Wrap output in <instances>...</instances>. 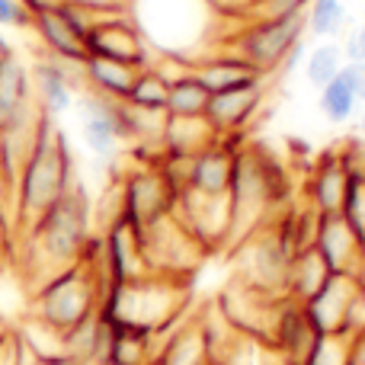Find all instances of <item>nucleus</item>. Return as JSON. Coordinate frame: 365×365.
Instances as JSON below:
<instances>
[{"mask_svg": "<svg viewBox=\"0 0 365 365\" xmlns=\"http://www.w3.org/2000/svg\"><path fill=\"white\" fill-rule=\"evenodd\" d=\"M100 365H115V362H100Z\"/></svg>", "mask_w": 365, "mask_h": 365, "instance_id": "40", "label": "nucleus"}, {"mask_svg": "<svg viewBox=\"0 0 365 365\" xmlns=\"http://www.w3.org/2000/svg\"><path fill=\"white\" fill-rule=\"evenodd\" d=\"M263 83L257 87H240V90H225V93H212L205 106V122L225 138H240L247 125L257 119L263 109Z\"/></svg>", "mask_w": 365, "mask_h": 365, "instance_id": "18", "label": "nucleus"}, {"mask_svg": "<svg viewBox=\"0 0 365 365\" xmlns=\"http://www.w3.org/2000/svg\"><path fill=\"white\" fill-rule=\"evenodd\" d=\"M311 0H257V16L253 19H276V16H292V13H304Z\"/></svg>", "mask_w": 365, "mask_h": 365, "instance_id": "32", "label": "nucleus"}, {"mask_svg": "<svg viewBox=\"0 0 365 365\" xmlns=\"http://www.w3.org/2000/svg\"><path fill=\"white\" fill-rule=\"evenodd\" d=\"M192 74L202 81V87L208 93H225V90H240V87H257V83H266V77L259 74L257 68L231 55H202L199 61L189 64Z\"/></svg>", "mask_w": 365, "mask_h": 365, "instance_id": "20", "label": "nucleus"}, {"mask_svg": "<svg viewBox=\"0 0 365 365\" xmlns=\"http://www.w3.org/2000/svg\"><path fill=\"white\" fill-rule=\"evenodd\" d=\"M279 195H282L279 167H272L269 158L259 154L257 148H240L231 189H227V199H231V237H227V247L237 250L250 234L269 225V212Z\"/></svg>", "mask_w": 365, "mask_h": 365, "instance_id": "5", "label": "nucleus"}, {"mask_svg": "<svg viewBox=\"0 0 365 365\" xmlns=\"http://www.w3.org/2000/svg\"><path fill=\"white\" fill-rule=\"evenodd\" d=\"M208 365H218V362H208Z\"/></svg>", "mask_w": 365, "mask_h": 365, "instance_id": "41", "label": "nucleus"}, {"mask_svg": "<svg viewBox=\"0 0 365 365\" xmlns=\"http://www.w3.org/2000/svg\"><path fill=\"white\" fill-rule=\"evenodd\" d=\"M189 279L141 276L135 282L109 285L100 302V314L109 324L138 327L148 334H167L189 314Z\"/></svg>", "mask_w": 365, "mask_h": 365, "instance_id": "2", "label": "nucleus"}, {"mask_svg": "<svg viewBox=\"0 0 365 365\" xmlns=\"http://www.w3.org/2000/svg\"><path fill=\"white\" fill-rule=\"evenodd\" d=\"M167 96H170V77L158 64H148L135 74L125 103L135 109H145V113H167Z\"/></svg>", "mask_w": 365, "mask_h": 365, "instance_id": "25", "label": "nucleus"}, {"mask_svg": "<svg viewBox=\"0 0 365 365\" xmlns=\"http://www.w3.org/2000/svg\"><path fill=\"white\" fill-rule=\"evenodd\" d=\"M340 48H343V58H346V61L365 64V23L356 26L353 32H346V42H343Z\"/></svg>", "mask_w": 365, "mask_h": 365, "instance_id": "33", "label": "nucleus"}, {"mask_svg": "<svg viewBox=\"0 0 365 365\" xmlns=\"http://www.w3.org/2000/svg\"><path fill=\"white\" fill-rule=\"evenodd\" d=\"M215 138H218V132L205 122V115H195V119L167 115L164 132H160V154L164 158H195Z\"/></svg>", "mask_w": 365, "mask_h": 365, "instance_id": "22", "label": "nucleus"}, {"mask_svg": "<svg viewBox=\"0 0 365 365\" xmlns=\"http://www.w3.org/2000/svg\"><path fill=\"white\" fill-rule=\"evenodd\" d=\"M141 244H145L148 269H151L154 276L189 279V272L205 257L199 240L180 225V218L173 212L151 221L148 227H141Z\"/></svg>", "mask_w": 365, "mask_h": 365, "instance_id": "8", "label": "nucleus"}, {"mask_svg": "<svg viewBox=\"0 0 365 365\" xmlns=\"http://www.w3.org/2000/svg\"><path fill=\"white\" fill-rule=\"evenodd\" d=\"M302 38H304V13H292V16H276V19H253L234 38V55L244 58L263 77H269L276 71H282L289 51Z\"/></svg>", "mask_w": 365, "mask_h": 365, "instance_id": "7", "label": "nucleus"}, {"mask_svg": "<svg viewBox=\"0 0 365 365\" xmlns=\"http://www.w3.org/2000/svg\"><path fill=\"white\" fill-rule=\"evenodd\" d=\"M38 106L32 96V77L19 51H6L0 58V132L36 122Z\"/></svg>", "mask_w": 365, "mask_h": 365, "instance_id": "14", "label": "nucleus"}, {"mask_svg": "<svg viewBox=\"0 0 365 365\" xmlns=\"http://www.w3.org/2000/svg\"><path fill=\"white\" fill-rule=\"evenodd\" d=\"M327 276H330V269L314 247L298 250L295 257L289 259V272H285V298L304 304L324 282H327Z\"/></svg>", "mask_w": 365, "mask_h": 365, "instance_id": "24", "label": "nucleus"}, {"mask_svg": "<svg viewBox=\"0 0 365 365\" xmlns=\"http://www.w3.org/2000/svg\"><path fill=\"white\" fill-rule=\"evenodd\" d=\"M346 29V6L343 0H311L304 10V32L317 38H336Z\"/></svg>", "mask_w": 365, "mask_h": 365, "instance_id": "29", "label": "nucleus"}, {"mask_svg": "<svg viewBox=\"0 0 365 365\" xmlns=\"http://www.w3.org/2000/svg\"><path fill=\"white\" fill-rule=\"evenodd\" d=\"M343 77H346L349 87L356 90L359 103H365V64H359V61H346V64H343Z\"/></svg>", "mask_w": 365, "mask_h": 365, "instance_id": "34", "label": "nucleus"}, {"mask_svg": "<svg viewBox=\"0 0 365 365\" xmlns=\"http://www.w3.org/2000/svg\"><path fill=\"white\" fill-rule=\"evenodd\" d=\"M237 151H240L237 138L218 135L208 148H202L195 158H189L182 189H192V192H202V195H225L227 189H231Z\"/></svg>", "mask_w": 365, "mask_h": 365, "instance_id": "15", "label": "nucleus"}, {"mask_svg": "<svg viewBox=\"0 0 365 365\" xmlns=\"http://www.w3.org/2000/svg\"><path fill=\"white\" fill-rule=\"evenodd\" d=\"M302 365H349V334H317Z\"/></svg>", "mask_w": 365, "mask_h": 365, "instance_id": "30", "label": "nucleus"}, {"mask_svg": "<svg viewBox=\"0 0 365 365\" xmlns=\"http://www.w3.org/2000/svg\"><path fill=\"white\" fill-rule=\"evenodd\" d=\"M74 180H77V173H74V158H71L68 135L61 132V125H58L55 119L38 113L29 154H26L23 167H19L16 186H13L16 221L29 231L38 221V215L48 212V208L68 192Z\"/></svg>", "mask_w": 365, "mask_h": 365, "instance_id": "1", "label": "nucleus"}, {"mask_svg": "<svg viewBox=\"0 0 365 365\" xmlns=\"http://www.w3.org/2000/svg\"><path fill=\"white\" fill-rule=\"evenodd\" d=\"M32 77V96L42 115L48 119H61L64 113H71L77 103V93H83V77L77 64H64L58 58H38L29 68Z\"/></svg>", "mask_w": 365, "mask_h": 365, "instance_id": "12", "label": "nucleus"}, {"mask_svg": "<svg viewBox=\"0 0 365 365\" xmlns=\"http://www.w3.org/2000/svg\"><path fill=\"white\" fill-rule=\"evenodd\" d=\"M356 160L346 151H327L321 154L314 173L308 182V208H314L317 215H340L343 199H346L349 177H353Z\"/></svg>", "mask_w": 365, "mask_h": 365, "instance_id": "17", "label": "nucleus"}, {"mask_svg": "<svg viewBox=\"0 0 365 365\" xmlns=\"http://www.w3.org/2000/svg\"><path fill=\"white\" fill-rule=\"evenodd\" d=\"M90 237H93V205H90L83 182L74 180L68 192L48 212L38 215V221L26 231L32 257L45 272L42 282L55 272L74 266Z\"/></svg>", "mask_w": 365, "mask_h": 365, "instance_id": "3", "label": "nucleus"}, {"mask_svg": "<svg viewBox=\"0 0 365 365\" xmlns=\"http://www.w3.org/2000/svg\"><path fill=\"white\" fill-rule=\"evenodd\" d=\"M32 10L23 0H0V29H29Z\"/></svg>", "mask_w": 365, "mask_h": 365, "instance_id": "31", "label": "nucleus"}, {"mask_svg": "<svg viewBox=\"0 0 365 365\" xmlns=\"http://www.w3.org/2000/svg\"><path fill=\"white\" fill-rule=\"evenodd\" d=\"M359 170H362V180H365V158H362V164H359Z\"/></svg>", "mask_w": 365, "mask_h": 365, "instance_id": "39", "label": "nucleus"}, {"mask_svg": "<svg viewBox=\"0 0 365 365\" xmlns=\"http://www.w3.org/2000/svg\"><path fill=\"white\" fill-rule=\"evenodd\" d=\"M356 125H359V135H365V103L359 106V113H356Z\"/></svg>", "mask_w": 365, "mask_h": 365, "instance_id": "37", "label": "nucleus"}, {"mask_svg": "<svg viewBox=\"0 0 365 365\" xmlns=\"http://www.w3.org/2000/svg\"><path fill=\"white\" fill-rule=\"evenodd\" d=\"M208 362H212V353H208L202 321L189 314L167 330L160 353L154 359V365H208Z\"/></svg>", "mask_w": 365, "mask_h": 365, "instance_id": "21", "label": "nucleus"}, {"mask_svg": "<svg viewBox=\"0 0 365 365\" xmlns=\"http://www.w3.org/2000/svg\"><path fill=\"white\" fill-rule=\"evenodd\" d=\"M359 106H362L359 96H356V90L349 87V81L343 77V71L327 87H321V113L327 115V122H334V125H343V122L356 119Z\"/></svg>", "mask_w": 365, "mask_h": 365, "instance_id": "27", "label": "nucleus"}, {"mask_svg": "<svg viewBox=\"0 0 365 365\" xmlns=\"http://www.w3.org/2000/svg\"><path fill=\"white\" fill-rule=\"evenodd\" d=\"M83 45H87V55L109 58V61L128 64V68H135V71L154 64L151 45L141 38L138 26L132 23L128 13H122V16H109V19H103V23H96L93 29L83 36Z\"/></svg>", "mask_w": 365, "mask_h": 365, "instance_id": "11", "label": "nucleus"}, {"mask_svg": "<svg viewBox=\"0 0 365 365\" xmlns=\"http://www.w3.org/2000/svg\"><path fill=\"white\" fill-rule=\"evenodd\" d=\"M343 64H346V58H343L340 45L317 42L314 48H308V58H304V81H308L314 90H321L340 74Z\"/></svg>", "mask_w": 365, "mask_h": 365, "instance_id": "28", "label": "nucleus"}, {"mask_svg": "<svg viewBox=\"0 0 365 365\" xmlns=\"http://www.w3.org/2000/svg\"><path fill=\"white\" fill-rule=\"evenodd\" d=\"M359 279L330 272L327 282L302 304L304 317L311 321L314 334H353L359 327V302H362Z\"/></svg>", "mask_w": 365, "mask_h": 365, "instance_id": "10", "label": "nucleus"}, {"mask_svg": "<svg viewBox=\"0 0 365 365\" xmlns=\"http://www.w3.org/2000/svg\"><path fill=\"white\" fill-rule=\"evenodd\" d=\"M6 51H13V45H10V42H6V38H4V32H0V58H4V55H6Z\"/></svg>", "mask_w": 365, "mask_h": 365, "instance_id": "38", "label": "nucleus"}, {"mask_svg": "<svg viewBox=\"0 0 365 365\" xmlns=\"http://www.w3.org/2000/svg\"><path fill=\"white\" fill-rule=\"evenodd\" d=\"M103 295H106V282L83 263H74L38 282L29 317L48 324L58 334H68L71 327H77L81 321L100 311Z\"/></svg>", "mask_w": 365, "mask_h": 365, "instance_id": "6", "label": "nucleus"}, {"mask_svg": "<svg viewBox=\"0 0 365 365\" xmlns=\"http://www.w3.org/2000/svg\"><path fill=\"white\" fill-rule=\"evenodd\" d=\"M103 237V263H106V279L109 285L135 282L141 276H151L145 259V244H141V227L128 221L125 215L106 225Z\"/></svg>", "mask_w": 365, "mask_h": 365, "instance_id": "13", "label": "nucleus"}, {"mask_svg": "<svg viewBox=\"0 0 365 365\" xmlns=\"http://www.w3.org/2000/svg\"><path fill=\"white\" fill-rule=\"evenodd\" d=\"M208 96H212V93L202 87V81L192 74V68L180 71V74L170 77L167 115H182V119H195V115H205Z\"/></svg>", "mask_w": 365, "mask_h": 365, "instance_id": "26", "label": "nucleus"}, {"mask_svg": "<svg viewBox=\"0 0 365 365\" xmlns=\"http://www.w3.org/2000/svg\"><path fill=\"white\" fill-rule=\"evenodd\" d=\"M119 189H122V215L128 221H135L138 227H148L151 221L170 215L180 195L177 182L170 180V173L164 170L160 160L128 170L122 177Z\"/></svg>", "mask_w": 365, "mask_h": 365, "instance_id": "9", "label": "nucleus"}, {"mask_svg": "<svg viewBox=\"0 0 365 365\" xmlns=\"http://www.w3.org/2000/svg\"><path fill=\"white\" fill-rule=\"evenodd\" d=\"M349 365H365V324L349 334Z\"/></svg>", "mask_w": 365, "mask_h": 365, "instance_id": "35", "label": "nucleus"}, {"mask_svg": "<svg viewBox=\"0 0 365 365\" xmlns=\"http://www.w3.org/2000/svg\"><path fill=\"white\" fill-rule=\"evenodd\" d=\"M29 29L38 36V42L48 51V58H58V61H64V64H77V68L83 64V58H87L83 36L68 23V16L61 13L58 4H45V6H38V10H32Z\"/></svg>", "mask_w": 365, "mask_h": 365, "instance_id": "19", "label": "nucleus"}, {"mask_svg": "<svg viewBox=\"0 0 365 365\" xmlns=\"http://www.w3.org/2000/svg\"><path fill=\"white\" fill-rule=\"evenodd\" d=\"M128 16L151 45L154 58L164 55L186 64L195 61V48L212 29L208 0H132Z\"/></svg>", "mask_w": 365, "mask_h": 365, "instance_id": "4", "label": "nucleus"}, {"mask_svg": "<svg viewBox=\"0 0 365 365\" xmlns=\"http://www.w3.org/2000/svg\"><path fill=\"white\" fill-rule=\"evenodd\" d=\"M314 250L324 257L330 272H343V276L359 279L365 269V253L343 215H317V231H314Z\"/></svg>", "mask_w": 365, "mask_h": 365, "instance_id": "16", "label": "nucleus"}, {"mask_svg": "<svg viewBox=\"0 0 365 365\" xmlns=\"http://www.w3.org/2000/svg\"><path fill=\"white\" fill-rule=\"evenodd\" d=\"M36 365H83V362L71 359V356H55V359H36Z\"/></svg>", "mask_w": 365, "mask_h": 365, "instance_id": "36", "label": "nucleus"}, {"mask_svg": "<svg viewBox=\"0 0 365 365\" xmlns=\"http://www.w3.org/2000/svg\"><path fill=\"white\" fill-rule=\"evenodd\" d=\"M135 74H138V71L128 68V64L109 61V58H96V55H87L81 64L83 90H93V93L109 96V100H119V103H125Z\"/></svg>", "mask_w": 365, "mask_h": 365, "instance_id": "23", "label": "nucleus"}]
</instances>
